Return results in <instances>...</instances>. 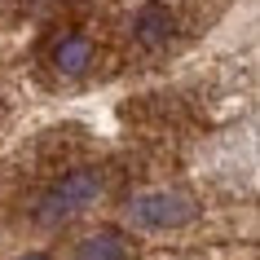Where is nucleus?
Wrapping results in <instances>:
<instances>
[{"label":"nucleus","instance_id":"2","mask_svg":"<svg viewBox=\"0 0 260 260\" xmlns=\"http://www.w3.org/2000/svg\"><path fill=\"white\" fill-rule=\"evenodd\" d=\"M199 216V203H194L190 194L181 190H154V194H137L133 203H128V225H137V230H181V225H190Z\"/></svg>","mask_w":260,"mask_h":260},{"label":"nucleus","instance_id":"5","mask_svg":"<svg viewBox=\"0 0 260 260\" xmlns=\"http://www.w3.org/2000/svg\"><path fill=\"white\" fill-rule=\"evenodd\" d=\"M128 256H133V243L119 230H97L75 247V260H128Z\"/></svg>","mask_w":260,"mask_h":260},{"label":"nucleus","instance_id":"6","mask_svg":"<svg viewBox=\"0 0 260 260\" xmlns=\"http://www.w3.org/2000/svg\"><path fill=\"white\" fill-rule=\"evenodd\" d=\"M22 260H53V256H44V251H31V256H22Z\"/></svg>","mask_w":260,"mask_h":260},{"label":"nucleus","instance_id":"1","mask_svg":"<svg viewBox=\"0 0 260 260\" xmlns=\"http://www.w3.org/2000/svg\"><path fill=\"white\" fill-rule=\"evenodd\" d=\"M97 194H102V172H97V168H75V172H67V177L36 203V220L53 230V225L71 220L75 212H84Z\"/></svg>","mask_w":260,"mask_h":260},{"label":"nucleus","instance_id":"3","mask_svg":"<svg viewBox=\"0 0 260 260\" xmlns=\"http://www.w3.org/2000/svg\"><path fill=\"white\" fill-rule=\"evenodd\" d=\"M172 36H177V14L168 9L164 0H150V5H141V9H137V18H133V40H137L146 53L168 49Z\"/></svg>","mask_w":260,"mask_h":260},{"label":"nucleus","instance_id":"4","mask_svg":"<svg viewBox=\"0 0 260 260\" xmlns=\"http://www.w3.org/2000/svg\"><path fill=\"white\" fill-rule=\"evenodd\" d=\"M53 67H57V75H67V80H80V75H88V67H93V57H97V49H93V40L88 36H80V31H67V36H57L53 40Z\"/></svg>","mask_w":260,"mask_h":260}]
</instances>
